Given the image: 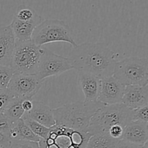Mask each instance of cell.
Returning a JSON list of instances; mask_svg holds the SVG:
<instances>
[{
	"label": "cell",
	"mask_w": 148,
	"mask_h": 148,
	"mask_svg": "<svg viewBox=\"0 0 148 148\" xmlns=\"http://www.w3.org/2000/svg\"><path fill=\"white\" fill-rule=\"evenodd\" d=\"M38 13L30 7L25 5H20L17 7L14 17L20 20L28 21L34 18Z\"/></svg>",
	"instance_id": "obj_20"
},
{
	"label": "cell",
	"mask_w": 148,
	"mask_h": 148,
	"mask_svg": "<svg viewBox=\"0 0 148 148\" xmlns=\"http://www.w3.org/2000/svg\"><path fill=\"white\" fill-rule=\"evenodd\" d=\"M26 125L30 129L33 134H36L40 139H45L47 137L49 132V128L44 127L42 124L36 122L34 121H30V120H26L24 121Z\"/></svg>",
	"instance_id": "obj_21"
},
{
	"label": "cell",
	"mask_w": 148,
	"mask_h": 148,
	"mask_svg": "<svg viewBox=\"0 0 148 148\" xmlns=\"http://www.w3.org/2000/svg\"><path fill=\"white\" fill-rule=\"evenodd\" d=\"M25 99L20 98H13L3 112L5 116L12 123H15L16 121H18L23 117L25 111L22 107V102Z\"/></svg>",
	"instance_id": "obj_19"
},
{
	"label": "cell",
	"mask_w": 148,
	"mask_h": 148,
	"mask_svg": "<svg viewBox=\"0 0 148 148\" xmlns=\"http://www.w3.org/2000/svg\"><path fill=\"white\" fill-rule=\"evenodd\" d=\"M143 148H147V143H145L144 145H143Z\"/></svg>",
	"instance_id": "obj_31"
},
{
	"label": "cell",
	"mask_w": 148,
	"mask_h": 148,
	"mask_svg": "<svg viewBox=\"0 0 148 148\" xmlns=\"http://www.w3.org/2000/svg\"><path fill=\"white\" fill-rule=\"evenodd\" d=\"M105 106L99 101L75 102L52 109L56 125L88 133L92 116Z\"/></svg>",
	"instance_id": "obj_2"
},
{
	"label": "cell",
	"mask_w": 148,
	"mask_h": 148,
	"mask_svg": "<svg viewBox=\"0 0 148 148\" xmlns=\"http://www.w3.org/2000/svg\"><path fill=\"white\" fill-rule=\"evenodd\" d=\"M78 84L85 95L84 102H94L98 101L100 79L91 74L78 72Z\"/></svg>",
	"instance_id": "obj_16"
},
{
	"label": "cell",
	"mask_w": 148,
	"mask_h": 148,
	"mask_svg": "<svg viewBox=\"0 0 148 148\" xmlns=\"http://www.w3.org/2000/svg\"><path fill=\"white\" fill-rule=\"evenodd\" d=\"M125 86L113 76L100 80L98 101L104 106L121 103Z\"/></svg>",
	"instance_id": "obj_10"
},
{
	"label": "cell",
	"mask_w": 148,
	"mask_h": 148,
	"mask_svg": "<svg viewBox=\"0 0 148 148\" xmlns=\"http://www.w3.org/2000/svg\"><path fill=\"white\" fill-rule=\"evenodd\" d=\"M10 148H40V147L38 143L25 140H12Z\"/></svg>",
	"instance_id": "obj_26"
},
{
	"label": "cell",
	"mask_w": 148,
	"mask_h": 148,
	"mask_svg": "<svg viewBox=\"0 0 148 148\" xmlns=\"http://www.w3.org/2000/svg\"><path fill=\"white\" fill-rule=\"evenodd\" d=\"M13 124L14 123H12L3 113H0V132L4 133L10 137Z\"/></svg>",
	"instance_id": "obj_25"
},
{
	"label": "cell",
	"mask_w": 148,
	"mask_h": 148,
	"mask_svg": "<svg viewBox=\"0 0 148 148\" xmlns=\"http://www.w3.org/2000/svg\"><path fill=\"white\" fill-rule=\"evenodd\" d=\"M22 119L24 121L30 120L36 121L47 128H51L56 124L51 108L40 101H33L31 110L25 112Z\"/></svg>",
	"instance_id": "obj_12"
},
{
	"label": "cell",
	"mask_w": 148,
	"mask_h": 148,
	"mask_svg": "<svg viewBox=\"0 0 148 148\" xmlns=\"http://www.w3.org/2000/svg\"><path fill=\"white\" fill-rule=\"evenodd\" d=\"M72 69L73 68L67 58L44 49L40 56L36 75L40 80L43 81L46 78L59 76Z\"/></svg>",
	"instance_id": "obj_8"
},
{
	"label": "cell",
	"mask_w": 148,
	"mask_h": 148,
	"mask_svg": "<svg viewBox=\"0 0 148 148\" xmlns=\"http://www.w3.org/2000/svg\"><path fill=\"white\" fill-rule=\"evenodd\" d=\"M43 82V81L40 80L36 75L14 74L7 90L14 98L32 99L40 90Z\"/></svg>",
	"instance_id": "obj_9"
},
{
	"label": "cell",
	"mask_w": 148,
	"mask_h": 148,
	"mask_svg": "<svg viewBox=\"0 0 148 148\" xmlns=\"http://www.w3.org/2000/svg\"><path fill=\"white\" fill-rule=\"evenodd\" d=\"M121 103L131 111L148 105V86H126Z\"/></svg>",
	"instance_id": "obj_11"
},
{
	"label": "cell",
	"mask_w": 148,
	"mask_h": 148,
	"mask_svg": "<svg viewBox=\"0 0 148 148\" xmlns=\"http://www.w3.org/2000/svg\"><path fill=\"white\" fill-rule=\"evenodd\" d=\"M132 121H140L145 123L148 122L147 106L133 111Z\"/></svg>",
	"instance_id": "obj_24"
},
{
	"label": "cell",
	"mask_w": 148,
	"mask_h": 148,
	"mask_svg": "<svg viewBox=\"0 0 148 148\" xmlns=\"http://www.w3.org/2000/svg\"><path fill=\"white\" fill-rule=\"evenodd\" d=\"M116 53L104 43H87L77 45L69 52L72 68L103 79L113 75L116 60Z\"/></svg>",
	"instance_id": "obj_1"
},
{
	"label": "cell",
	"mask_w": 148,
	"mask_h": 148,
	"mask_svg": "<svg viewBox=\"0 0 148 148\" xmlns=\"http://www.w3.org/2000/svg\"><path fill=\"white\" fill-rule=\"evenodd\" d=\"M11 139L7 134L0 132V148H10Z\"/></svg>",
	"instance_id": "obj_28"
},
{
	"label": "cell",
	"mask_w": 148,
	"mask_h": 148,
	"mask_svg": "<svg viewBox=\"0 0 148 148\" xmlns=\"http://www.w3.org/2000/svg\"><path fill=\"white\" fill-rule=\"evenodd\" d=\"M121 140L138 145H143L148 140V123L132 121L124 127Z\"/></svg>",
	"instance_id": "obj_15"
},
{
	"label": "cell",
	"mask_w": 148,
	"mask_h": 148,
	"mask_svg": "<svg viewBox=\"0 0 148 148\" xmlns=\"http://www.w3.org/2000/svg\"><path fill=\"white\" fill-rule=\"evenodd\" d=\"M43 21L38 14L28 21H24L13 17L10 27L15 38V41H27L31 40L32 34L36 27Z\"/></svg>",
	"instance_id": "obj_13"
},
{
	"label": "cell",
	"mask_w": 148,
	"mask_h": 148,
	"mask_svg": "<svg viewBox=\"0 0 148 148\" xmlns=\"http://www.w3.org/2000/svg\"><path fill=\"white\" fill-rule=\"evenodd\" d=\"M14 74L10 66L0 65V90L7 89Z\"/></svg>",
	"instance_id": "obj_22"
},
{
	"label": "cell",
	"mask_w": 148,
	"mask_h": 148,
	"mask_svg": "<svg viewBox=\"0 0 148 148\" xmlns=\"http://www.w3.org/2000/svg\"><path fill=\"white\" fill-rule=\"evenodd\" d=\"M22 107L24 110L25 112L30 111L33 107V100L32 99H25L22 102Z\"/></svg>",
	"instance_id": "obj_30"
},
{
	"label": "cell",
	"mask_w": 148,
	"mask_h": 148,
	"mask_svg": "<svg viewBox=\"0 0 148 148\" xmlns=\"http://www.w3.org/2000/svg\"><path fill=\"white\" fill-rule=\"evenodd\" d=\"M15 38L10 25L0 24V65L10 66Z\"/></svg>",
	"instance_id": "obj_14"
},
{
	"label": "cell",
	"mask_w": 148,
	"mask_h": 148,
	"mask_svg": "<svg viewBox=\"0 0 148 148\" xmlns=\"http://www.w3.org/2000/svg\"><path fill=\"white\" fill-rule=\"evenodd\" d=\"M10 137L12 140H25V141L39 143L40 137L33 134L30 129L27 127L23 119L14 123L10 134Z\"/></svg>",
	"instance_id": "obj_17"
},
{
	"label": "cell",
	"mask_w": 148,
	"mask_h": 148,
	"mask_svg": "<svg viewBox=\"0 0 148 148\" xmlns=\"http://www.w3.org/2000/svg\"><path fill=\"white\" fill-rule=\"evenodd\" d=\"M31 40L39 47L52 42H65L72 47L77 46L74 40L72 29L60 20L42 21L33 30Z\"/></svg>",
	"instance_id": "obj_6"
},
{
	"label": "cell",
	"mask_w": 148,
	"mask_h": 148,
	"mask_svg": "<svg viewBox=\"0 0 148 148\" xmlns=\"http://www.w3.org/2000/svg\"><path fill=\"white\" fill-rule=\"evenodd\" d=\"M143 145L133 144L124 140H120L117 143L115 148H143Z\"/></svg>",
	"instance_id": "obj_29"
},
{
	"label": "cell",
	"mask_w": 148,
	"mask_h": 148,
	"mask_svg": "<svg viewBox=\"0 0 148 148\" xmlns=\"http://www.w3.org/2000/svg\"><path fill=\"white\" fill-rule=\"evenodd\" d=\"M133 111L124 104L105 106L98 110L90 121L88 133L90 136L98 134H108L111 127L121 125L125 127L132 121Z\"/></svg>",
	"instance_id": "obj_3"
},
{
	"label": "cell",
	"mask_w": 148,
	"mask_h": 148,
	"mask_svg": "<svg viewBox=\"0 0 148 148\" xmlns=\"http://www.w3.org/2000/svg\"><path fill=\"white\" fill-rule=\"evenodd\" d=\"M91 136L88 133L55 124L49 128L45 139H40V148H85Z\"/></svg>",
	"instance_id": "obj_7"
},
{
	"label": "cell",
	"mask_w": 148,
	"mask_h": 148,
	"mask_svg": "<svg viewBox=\"0 0 148 148\" xmlns=\"http://www.w3.org/2000/svg\"><path fill=\"white\" fill-rule=\"evenodd\" d=\"M43 51L31 40L15 41L10 66L14 74L36 75Z\"/></svg>",
	"instance_id": "obj_5"
},
{
	"label": "cell",
	"mask_w": 148,
	"mask_h": 148,
	"mask_svg": "<svg viewBox=\"0 0 148 148\" xmlns=\"http://www.w3.org/2000/svg\"><path fill=\"white\" fill-rule=\"evenodd\" d=\"M112 76L125 87L130 85L147 86V59L133 56L117 62Z\"/></svg>",
	"instance_id": "obj_4"
},
{
	"label": "cell",
	"mask_w": 148,
	"mask_h": 148,
	"mask_svg": "<svg viewBox=\"0 0 148 148\" xmlns=\"http://www.w3.org/2000/svg\"><path fill=\"white\" fill-rule=\"evenodd\" d=\"M119 141L108 134H98L90 137L85 148H115Z\"/></svg>",
	"instance_id": "obj_18"
},
{
	"label": "cell",
	"mask_w": 148,
	"mask_h": 148,
	"mask_svg": "<svg viewBox=\"0 0 148 148\" xmlns=\"http://www.w3.org/2000/svg\"><path fill=\"white\" fill-rule=\"evenodd\" d=\"M124 130V127H122V126L115 125L110 129L108 134H109L112 138L120 140L122 139Z\"/></svg>",
	"instance_id": "obj_27"
},
{
	"label": "cell",
	"mask_w": 148,
	"mask_h": 148,
	"mask_svg": "<svg viewBox=\"0 0 148 148\" xmlns=\"http://www.w3.org/2000/svg\"><path fill=\"white\" fill-rule=\"evenodd\" d=\"M14 98L7 89L0 90V113H3L9 103Z\"/></svg>",
	"instance_id": "obj_23"
}]
</instances>
